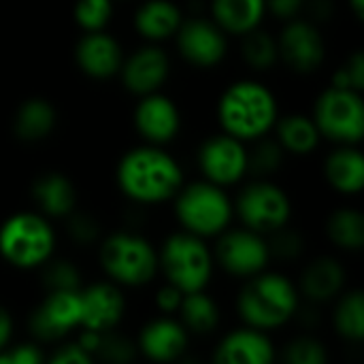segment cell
Masks as SVG:
<instances>
[{
    "mask_svg": "<svg viewBox=\"0 0 364 364\" xmlns=\"http://www.w3.org/2000/svg\"><path fill=\"white\" fill-rule=\"evenodd\" d=\"M117 183L122 192L136 203H162L181 188V168L164 149L145 145L122 158Z\"/></svg>",
    "mask_w": 364,
    "mask_h": 364,
    "instance_id": "cell-1",
    "label": "cell"
},
{
    "mask_svg": "<svg viewBox=\"0 0 364 364\" xmlns=\"http://www.w3.org/2000/svg\"><path fill=\"white\" fill-rule=\"evenodd\" d=\"M218 115L226 134L239 141H254L275 126L277 102L267 85L239 81L222 94Z\"/></svg>",
    "mask_w": 364,
    "mask_h": 364,
    "instance_id": "cell-2",
    "label": "cell"
},
{
    "mask_svg": "<svg viewBox=\"0 0 364 364\" xmlns=\"http://www.w3.org/2000/svg\"><path fill=\"white\" fill-rule=\"evenodd\" d=\"M299 307L290 279L277 273L254 275L239 296V314L254 328H277L286 324Z\"/></svg>",
    "mask_w": 364,
    "mask_h": 364,
    "instance_id": "cell-3",
    "label": "cell"
},
{
    "mask_svg": "<svg viewBox=\"0 0 364 364\" xmlns=\"http://www.w3.org/2000/svg\"><path fill=\"white\" fill-rule=\"evenodd\" d=\"M53 230L43 215L17 213L0 228V254L19 269H34L53 252Z\"/></svg>",
    "mask_w": 364,
    "mask_h": 364,
    "instance_id": "cell-4",
    "label": "cell"
},
{
    "mask_svg": "<svg viewBox=\"0 0 364 364\" xmlns=\"http://www.w3.org/2000/svg\"><path fill=\"white\" fill-rule=\"evenodd\" d=\"M177 215L188 232L211 237L224 232L232 218V205L222 186L213 181H198L179 194Z\"/></svg>",
    "mask_w": 364,
    "mask_h": 364,
    "instance_id": "cell-5",
    "label": "cell"
},
{
    "mask_svg": "<svg viewBox=\"0 0 364 364\" xmlns=\"http://www.w3.org/2000/svg\"><path fill=\"white\" fill-rule=\"evenodd\" d=\"M160 264L168 282L183 294L203 290L211 277V254L203 239L194 232L173 235L160 256Z\"/></svg>",
    "mask_w": 364,
    "mask_h": 364,
    "instance_id": "cell-6",
    "label": "cell"
},
{
    "mask_svg": "<svg viewBox=\"0 0 364 364\" xmlns=\"http://www.w3.org/2000/svg\"><path fill=\"white\" fill-rule=\"evenodd\" d=\"M100 262L113 279L126 286L147 284L158 271L156 250L149 241L130 232L109 237L100 250Z\"/></svg>",
    "mask_w": 364,
    "mask_h": 364,
    "instance_id": "cell-7",
    "label": "cell"
},
{
    "mask_svg": "<svg viewBox=\"0 0 364 364\" xmlns=\"http://www.w3.org/2000/svg\"><path fill=\"white\" fill-rule=\"evenodd\" d=\"M316 126L320 134L339 143H358L364 134V105L360 92L348 87L326 90L316 105Z\"/></svg>",
    "mask_w": 364,
    "mask_h": 364,
    "instance_id": "cell-8",
    "label": "cell"
},
{
    "mask_svg": "<svg viewBox=\"0 0 364 364\" xmlns=\"http://www.w3.org/2000/svg\"><path fill=\"white\" fill-rule=\"evenodd\" d=\"M237 211L247 228L256 232H273L286 226L290 218V200L275 183L256 181L241 192Z\"/></svg>",
    "mask_w": 364,
    "mask_h": 364,
    "instance_id": "cell-9",
    "label": "cell"
},
{
    "mask_svg": "<svg viewBox=\"0 0 364 364\" xmlns=\"http://www.w3.org/2000/svg\"><path fill=\"white\" fill-rule=\"evenodd\" d=\"M81 326V292L53 290L30 318L32 333L43 341H55Z\"/></svg>",
    "mask_w": 364,
    "mask_h": 364,
    "instance_id": "cell-10",
    "label": "cell"
},
{
    "mask_svg": "<svg viewBox=\"0 0 364 364\" xmlns=\"http://www.w3.org/2000/svg\"><path fill=\"white\" fill-rule=\"evenodd\" d=\"M269 258V243L252 228L226 232L218 243V260L232 275H258L267 267Z\"/></svg>",
    "mask_w": 364,
    "mask_h": 364,
    "instance_id": "cell-11",
    "label": "cell"
},
{
    "mask_svg": "<svg viewBox=\"0 0 364 364\" xmlns=\"http://www.w3.org/2000/svg\"><path fill=\"white\" fill-rule=\"evenodd\" d=\"M198 160L205 177L218 186L237 183L247 171V149L243 147V141L230 134L205 141Z\"/></svg>",
    "mask_w": 364,
    "mask_h": 364,
    "instance_id": "cell-12",
    "label": "cell"
},
{
    "mask_svg": "<svg viewBox=\"0 0 364 364\" xmlns=\"http://www.w3.org/2000/svg\"><path fill=\"white\" fill-rule=\"evenodd\" d=\"M177 34V45L181 55L196 66H213L226 55L224 30L209 19L181 21Z\"/></svg>",
    "mask_w": 364,
    "mask_h": 364,
    "instance_id": "cell-13",
    "label": "cell"
},
{
    "mask_svg": "<svg viewBox=\"0 0 364 364\" xmlns=\"http://www.w3.org/2000/svg\"><path fill=\"white\" fill-rule=\"evenodd\" d=\"M277 49L284 62L299 73H311L324 60V41L320 30L303 19L290 21L282 30Z\"/></svg>",
    "mask_w": 364,
    "mask_h": 364,
    "instance_id": "cell-14",
    "label": "cell"
},
{
    "mask_svg": "<svg viewBox=\"0 0 364 364\" xmlns=\"http://www.w3.org/2000/svg\"><path fill=\"white\" fill-rule=\"evenodd\" d=\"M168 58L160 47H143L134 51L119 68L126 87L132 94L145 96L156 92L168 77Z\"/></svg>",
    "mask_w": 364,
    "mask_h": 364,
    "instance_id": "cell-15",
    "label": "cell"
},
{
    "mask_svg": "<svg viewBox=\"0 0 364 364\" xmlns=\"http://www.w3.org/2000/svg\"><path fill=\"white\" fill-rule=\"evenodd\" d=\"M136 130L151 143H166L179 132V111L162 94H145L134 111Z\"/></svg>",
    "mask_w": 364,
    "mask_h": 364,
    "instance_id": "cell-16",
    "label": "cell"
},
{
    "mask_svg": "<svg viewBox=\"0 0 364 364\" xmlns=\"http://www.w3.org/2000/svg\"><path fill=\"white\" fill-rule=\"evenodd\" d=\"M124 316V296L111 284H96L81 292V326L96 333L111 331Z\"/></svg>",
    "mask_w": 364,
    "mask_h": 364,
    "instance_id": "cell-17",
    "label": "cell"
},
{
    "mask_svg": "<svg viewBox=\"0 0 364 364\" xmlns=\"http://www.w3.org/2000/svg\"><path fill=\"white\" fill-rule=\"evenodd\" d=\"M77 64L94 79H109L122 68V49L117 41L102 30L87 32L77 45Z\"/></svg>",
    "mask_w": 364,
    "mask_h": 364,
    "instance_id": "cell-18",
    "label": "cell"
},
{
    "mask_svg": "<svg viewBox=\"0 0 364 364\" xmlns=\"http://www.w3.org/2000/svg\"><path fill=\"white\" fill-rule=\"evenodd\" d=\"M273 356V343L254 326L230 333L215 352L220 364H269Z\"/></svg>",
    "mask_w": 364,
    "mask_h": 364,
    "instance_id": "cell-19",
    "label": "cell"
},
{
    "mask_svg": "<svg viewBox=\"0 0 364 364\" xmlns=\"http://www.w3.org/2000/svg\"><path fill=\"white\" fill-rule=\"evenodd\" d=\"M139 346L143 354L156 363H171L177 360L186 346H188V335L186 328L168 318L154 320L149 322L139 339Z\"/></svg>",
    "mask_w": 364,
    "mask_h": 364,
    "instance_id": "cell-20",
    "label": "cell"
},
{
    "mask_svg": "<svg viewBox=\"0 0 364 364\" xmlns=\"http://www.w3.org/2000/svg\"><path fill=\"white\" fill-rule=\"evenodd\" d=\"M181 13L171 0H147L134 15V26L141 36L162 41L173 36L181 26Z\"/></svg>",
    "mask_w": 364,
    "mask_h": 364,
    "instance_id": "cell-21",
    "label": "cell"
},
{
    "mask_svg": "<svg viewBox=\"0 0 364 364\" xmlns=\"http://www.w3.org/2000/svg\"><path fill=\"white\" fill-rule=\"evenodd\" d=\"M324 173L335 190L343 194H356L364 186L363 154L354 147H339L328 156Z\"/></svg>",
    "mask_w": 364,
    "mask_h": 364,
    "instance_id": "cell-22",
    "label": "cell"
},
{
    "mask_svg": "<svg viewBox=\"0 0 364 364\" xmlns=\"http://www.w3.org/2000/svg\"><path fill=\"white\" fill-rule=\"evenodd\" d=\"M32 196L36 205L53 218L70 215L77 203L73 183L60 173H47L38 177L32 186Z\"/></svg>",
    "mask_w": 364,
    "mask_h": 364,
    "instance_id": "cell-23",
    "label": "cell"
},
{
    "mask_svg": "<svg viewBox=\"0 0 364 364\" xmlns=\"http://www.w3.org/2000/svg\"><path fill=\"white\" fill-rule=\"evenodd\" d=\"M267 13L264 0H213L215 23L232 34H245L262 21Z\"/></svg>",
    "mask_w": 364,
    "mask_h": 364,
    "instance_id": "cell-24",
    "label": "cell"
},
{
    "mask_svg": "<svg viewBox=\"0 0 364 364\" xmlns=\"http://www.w3.org/2000/svg\"><path fill=\"white\" fill-rule=\"evenodd\" d=\"M346 273L343 267L333 258H320L311 262L303 273V292L318 303L331 301L343 288Z\"/></svg>",
    "mask_w": 364,
    "mask_h": 364,
    "instance_id": "cell-25",
    "label": "cell"
},
{
    "mask_svg": "<svg viewBox=\"0 0 364 364\" xmlns=\"http://www.w3.org/2000/svg\"><path fill=\"white\" fill-rule=\"evenodd\" d=\"M55 126V109L51 102L43 98L26 100L15 113V134L21 141H38L45 139Z\"/></svg>",
    "mask_w": 364,
    "mask_h": 364,
    "instance_id": "cell-26",
    "label": "cell"
},
{
    "mask_svg": "<svg viewBox=\"0 0 364 364\" xmlns=\"http://www.w3.org/2000/svg\"><path fill=\"white\" fill-rule=\"evenodd\" d=\"M279 145L292 154H309L318 147L320 130L314 119L305 115H288L277 124Z\"/></svg>",
    "mask_w": 364,
    "mask_h": 364,
    "instance_id": "cell-27",
    "label": "cell"
},
{
    "mask_svg": "<svg viewBox=\"0 0 364 364\" xmlns=\"http://www.w3.org/2000/svg\"><path fill=\"white\" fill-rule=\"evenodd\" d=\"M179 309H181L186 326L196 335H207L218 326V320H220L218 305L203 290L183 294Z\"/></svg>",
    "mask_w": 364,
    "mask_h": 364,
    "instance_id": "cell-28",
    "label": "cell"
},
{
    "mask_svg": "<svg viewBox=\"0 0 364 364\" xmlns=\"http://www.w3.org/2000/svg\"><path fill=\"white\" fill-rule=\"evenodd\" d=\"M328 237L343 250H360L364 245V218L356 209H339L328 220Z\"/></svg>",
    "mask_w": 364,
    "mask_h": 364,
    "instance_id": "cell-29",
    "label": "cell"
},
{
    "mask_svg": "<svg viewBox=\"0 0 364 364\" xmlns=\"http://www.w3.org/2000/svg\"><path fill=\"white\" fill-rule=\"evenodd\" d=\"M335 326L346 339L360 341L364 335V299L360 290H354L341 299L335 311Z\"/></svg>",
    "mask_w": 364,
    "mask_h": 364,
    "instance_id": "cell-30",
    "label": "cell"
},
{
    "mask_svg": "<svg viewBox=\"0 0 364 364\" xmlns=\"http://www.w3.org/2000/svg\"><path fill=\"white\" fill-rule=\"evenodd\" d=\"M243 55H245L250 66H254V68H269L279 58L277 41L269 32H262V30L254 28V30L245 32Z\"/></svg>",
    "mask_w": 364,
    "mask_h": 364,
    "instance_id": "cell-31",
    "label": "cell"
},
{
    "mask_svg": "<svg viewBox=\"0 0 364 364\" xmlns=\"http://www.w3.org/2000/svg\"><path fill=\"white\" fill-rule=\"evenodd\" d=\"M111 15H113L111 0H79L75 4V19L85 32L105 30Z\"/></svg>",
    "mask_w": 364,
    "mask_h": 364,
    "instance_id": "cell-32",
    "label": "cell"
},
{
    "mask_svg": "<svg viewBox=\"0 0 364 364\" xmlns=\"http://www.w3.org/2000/svg\"><path fill=\"white\" fill-rule=\"evenodd\" d=\"M282 158H284V147L275 141H260L252 154H247V168H252L254 173H275L282 166Z\"/></svg>",
    "mask_w": 364,
    "mask_h": 364,
    "instance_id": "cell-33",
    "label": "cell"
},
{
    "mask_svg": "<svg viewBox=\"0 0 364 364\" xmlns=\"http://www.w3.org/2000/svg\"><path fill=\"white\" fill-rule=\"evenodd\" d=\"M286 360L290 364H324V346L311 337H301L286 348Z\"/></svg>",
    "mask_w": 364,
    "mask_h": 364,
    "instance_id": "cell-34",
    "label": "cell"
},
{
    "mask_svg": "<svg viewBox=\"0 0 364 364\" xmlns=\"http://www.w3.org/2000/svg\"><path fill=\"white\" fill-rule=\"evenodd\" d=\"M45 286L49 288V292H53V290H77L79 273L68 262L58 260L45 271Z\"/></svg>",
    "mask_w": 364,
    "mask_h": 364,
    "instance_id": "cell-35",
    "label": "cell"
},
{
    "mask_svg": "<svg viewBox=\"0 0 364 364\" xmlns=\"http://www.w3.org/2000/svg\"><path fill=\"white\" fill-rule=\"evenodd\" d=\"M335 87H348V90H356L360 92L364 85V60L363 53H354L335 75L333 79Z\"/></svg>",
    "mask_w": 364,
    "mask_h": 364,
    "instance_id": "cell-36",
    "label": "cell"
},
{
    "mask_svg": "<svg viewBox=\"0 0 364 364\" xmlns=\"http://www.w3.org/2000/svg\"><path fill=\"white\" fill-rule=\"evenodd\" d=\"M96 354L105 360H111V363H126V360H132L134 348L117 335L100 333V343L96 348Z\"/></svg>",
    "mask_w": 364,
    "mask_h": 364,
    "instance_id": "cell-37",
    "label": "cell"
},
{
    "mask_svg": "<svg viewBox=\"0 0 364 364\" xmlns=\"http://www.w3.org/2000/svg\"><path fill=\"white\" fill-rule=\"evenodd\" d=\"M43 363V354L34 343L17 346L11 352L0 350V364H38Z\"/></svg>",
    "mask_w": 364,
    "mask_h": 364,
    "instance_id": "cell-38",
    "label": "cell"
},
{
    "mask_svg": "<svg viewBox=\"0 0 364 364\" xmlns=\"http://www.w3.org/2000/svg\"><path fill=\"white\" fill-rule=\"evenodd\" d=\"M301 250H303V243L292 232H279V237L273 241V245H269V252L277 254L282 258H294L301 254Z\"/></svg>",
    "mask_w": 364,
    "mask_h": 364,
    "instance_id": "cell-39",
    "label": "cell"
},
{
    "mask_svg": "<svg viewBox=\"0 0 364 364\" xmlns=\"http://www.w3.org/2000/svg\"><path fill=\"white\" fill-rule=\"evenodd\" d=\"M92 360V354H87L79 343H68L62 346L53 356L51 363L53 364H85Z\"/></svg>",
    "mask_w": 364,
    "mask_h": 364,
    "instance_id": "cell-40",
    "label": "cell"
},
{
    "mask_svg": "<svg viewBox=\"0 0 364 364\" xmlns=\"http://www.w3.org/2000/svg\"><path fill=\"white\" fill-rule=\"evenodd\" d=\"M70 235L79 241V243H90L96 239L98 235V226L92 218L87 215H75L70 220Z\"/></svg>",
    "mask_w": 364,
    "mask_h": 364,
    "instance_id": "cell-41",
    "label": "cell"
},
{
    "mask_svg": "<svg viewBox=\"0 0 364 364\" xmlns=\"http://www.w3.org/2000/svg\"><path fill=\"white\" fill-rule=\"evenodd\" d=\"M181 299H183V292H181L179 288H175L173 284H168L166 288H162V290L158 292L156 303H158V307H160L162 311H168V314H171V311L179 309Z\"/></svg>",
    "mask_w": 364,
    "mask_h": 364,
    "instance_id": "cell-42",
    "label": "cell"
},
{
    "mask_svg": "<svg viewBox=\"0 0 364 364\" xmlns=\"http://www.w3.org/2000/svg\"><path fill=\"white\" fill-rule=\"evenodd\" d=\"M267 2V9L277 15V17H284V19H290L294 17L301 6L305 4V0H264Z\"/></svg>",
    "mask_w": 364,
    "mask_h": 364,
    "instance_id": "cell-43",
    "label": "cell"
},
{
    "mask_svg": "<svg viewBox=\"0 0 364 364\" xmlns=\"http://www.w3.org/2000/svg\"><path fill=\"white\" fill-rule=\"evenodd\" d=\"M11 335H13V320L9 311L0 307V350L6 348V343L11 341Z\"/></svg>",
    "mask_w": 364,
    "mask_h": 364,
    "instance_id": "cell-44",
    "label": "cell"
},
{
    "mask_svg": "<svg viewBox=\"0 0 364 364\" xmlns=\"http://www.w3.org/2000/svg\"><path fill=\"white\" fill-rule=\"evenodd\" d=\"M311 13L318 19H326L333 13V2L331 0H314L311 2Z\"/></svg>",
    "mask_w": 364,
    "mask_h": 364,
    "instance_id": "cell-45",
    "label": "cell"
},
{
    "mask_svg": "<svg viewBox=\"0 0 364 364\" xmlns=\"http://www.w3.org/2000/svg\"><path fill=\"white\" fill-rule=\"evenodd\" d=\"M350 2H352V9L356 11V15H358V17H363L364 0H350Z\"/></svg>",
    "mask_w": 364,
    "mask_h": 364,
    "instance_id": "cell-46",
    "label": "cell"
}]
</instances>
